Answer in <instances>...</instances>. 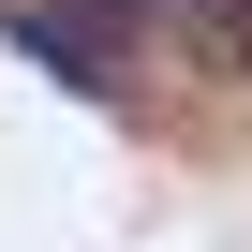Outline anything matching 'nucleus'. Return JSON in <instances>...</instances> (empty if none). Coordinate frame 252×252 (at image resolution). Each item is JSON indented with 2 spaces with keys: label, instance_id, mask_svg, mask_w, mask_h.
I'll return each mask as SVG.
<instances>
[{
  "label": "nucleus",
  "instance_id": "1",
  "mask_svg": "<svg viewBox=\"0 0 252 252\" xmlns=\"http://www.w3.org/2000/svg\"><path fill=\"white\" fill-rule=\"evenodd\" d=\"M15 45H30V60H60L74 89H119V74H134V45H149V0H30Z\"/></svg>",
  "mask_w": 252,
  "mask_h": 252
},
{
  "label": "nucleus",
  "instance_id": "2",
  "mask_svg": "<svg viewBox=\"0 0 252 252\" xmlns=\"http://www.w3.org/2000/svg\"><path fill=\"white\" fill-rule=\"evenodd\" d=\"M193 30H208L222 60H252V0H193Z\"/></svg>",
  "mask_w": 252,
  "mask_h": 252
}]
</instances>
